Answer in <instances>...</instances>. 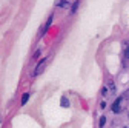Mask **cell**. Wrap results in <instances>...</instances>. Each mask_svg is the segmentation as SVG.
Wrapping results in <instances>:
<instances>
[{"mask_svg":"<svg viewBox=\"0 0 129 128\" xmlns=\"http://www.w3.org/2000/svg\"><path fill=\"white\" fill-rule=\"evenodd\" d=\"M124 96H123V97H118L114 103H112V111H114V113H120V111H121V105H123V102H124Z\"/></svg>","mask_w":129,"mask_h":128,"instance_id":"1","label":"cell"},{"mask_svg":"<svg viewBox=\"0 0 129 128\" xmlns=\"http://www.w3.org/2000/svg\"><path fill=\"white\" fill-rule=\"evenodd\" d=\"M45 67H46V59H43L39 65H37V68L34 70V76H39V74H42L43 73V70H45Z\"/></svg>","mask_w":129,"mask_h":128,"instance_id":"2","label":"cell"},{"mask_svg":"<svg viewBox=\"0 0 129 128\" xmlns=\"http://www.w3.org/2000/svg\"><path fill=\"white\" fill-rule=\"evenodd\" d=\"M51 23H52V14L49 15V17H48V20H46V23H45V26H43V29H42V33H40V36H43L46 31H48V28L51 26Z\"/></svg>","mask_w":129,"mask_h":128,"instance_id":"3","label":"cell"},{"mask_svg":"<svg viewBox=\"0 0 129 128\" xmlns=\"http://www.w3.org/2000/svg\"><path fill=\"white\" fill-rule=\"evenodd\" d=\"M55 5H57V6H60V8H68V6H69V3L66 2V0H57Z\"/></svg>","mask_w":129,"mask_h":128,"instance_id":"4","label":"cell"},{"mask_svg":"<svg viewBox=\"0 0 129 128\" xmlns=\"http://www.w3.org/2000/svg\"><path fill=\"white\" fill-rule=\"evenodd\" d=\"M60 103H61V106H69V100H68L66 97H61Z\"/></svg>","mask_w":129,"mask_h":128,"instance_id":"5","label":"cell"},{"mask_svg":"<svg viewBox=\"0 0 129 128\" xmlns=\"http://www.w3.org/2000/svg\"><path fill=\"white\" fill-rule=\"evenodd\" d=\"M28 99H29V94L26 93V94H23V99H22V105H25L26 102H28Z\"/></svg>","mask_w":129,"mask_h":128,"instance_id":"6","label":"cell"},{"mask_svg":"<svg viewBox=\"0 0 129 128\" xmlns=\"http://www.w3.org/2000/svg\"><path fill=\"white\" fill-rule=\"evenodd\" d=\"M105 122H106V117H105V116H102V117H100V122H99V125H100V128H102V126L105 125Z\"/></svg>","mask_w":129,"mask_h":128,"instance_id":"7","label":"cell"},{"mask_svg":"<svg viewBox=\"0 0 129 128\" xmlns=\"http://www.w3.org/2000/svg\"><path fill=\"white\" fill-rule=\"evenodd\" d=\"M40 54H42V51H40V50H39V51H36V54H34V57H32V59H34V60H36V59H39V57H40Z\"/></svg>","mask_w":129,"mask_h":128,"instance_id":"8","label":"cell"},{"mask_svg":"<svg viewBox=\"0 0 129 128\" xmlns=\"http://www.w3.org/2000/svg\"><path fill=\"white\" fill-rule=\"evenodd\" d=\"M124 57H126V59H129V46L124 50Z\"/></svg>","mask_w":129,"mask_h":128,"instance_id":"9","label":"cell"},{"mask_svg":"<svg viewBox=\"0 0 129 128\" xmlns=\"http://www.w3.org/2000/svg\"><path fill=\"white\" fill-rule=\"evenodd\" d=\"M77 6H78L77 3H74V5H72V12H75V9H77Z\"/></svg>","mask_w":129,"mask_h":128,"instance_id":"10","label":"cell"}]
</instances>
